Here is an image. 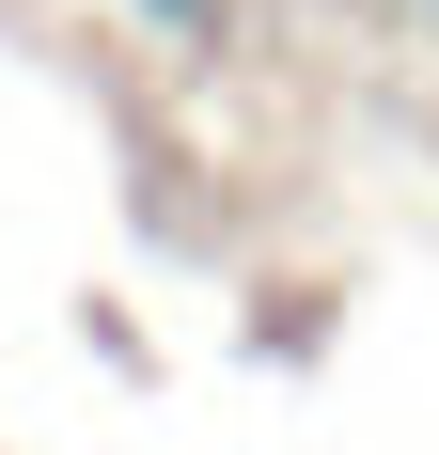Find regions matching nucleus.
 Wrapping results in <instances>:
<instances>
[{
    "mask_svg": "<svg viewBox=\"0 0 439 455\" xmlns=\"http://www.w3.org/2000/svg\"><path fill=\"white\" fill-rule=\"evenodd\" d=\"M424 16H439V0H424Z\"/></svg>",
    "mask_w": 439,
    "mask_h": 455,
    "instance_id": "f03ea898",
    "label": "nucleus"
},
{
    "mask_svg": "<svg viewBox=\"0 0 439 455\" xmlns=\"http://www.w3.org/2000/svg\"><path fill=\"white\" fill-rule=\"evenodd\" d=\"M126 16H141V32H173V47H204V32H220V0H126Z\"/></svg>",
    "mask_w": 439,
    "mask_h": 455,
    "instance_id": "f257e3e1",
    "label": "nucleus"
}]
</instances>
